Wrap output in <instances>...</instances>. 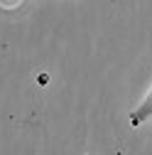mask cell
Here are the masks:
<instances>
[{
  "label": "cell",
  "mask_w": 152,
  "mask_h": 155,
  "mask_svg": "<svg viewBox=\"0 0 152 155\" xmlns=\"http://www.w3.org/2000/svg\"><path fill=\"white\" fill-rule=\"evenodd\" d=\"M152 116V89H150V94L142 99V104L130 113V123H132V128H138V126H142L147 118Z\"/></svg>",
  "instance_id": "obj_1"
}]
</instances>
